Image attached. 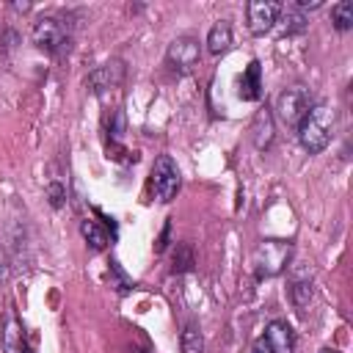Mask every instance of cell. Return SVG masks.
Returning a JSON list of instances; mask_svg holds the SVG:
<instances>
[{
    "mask_svg": "<svg viewBox=\"0 0 353 353\" xmlns=\"http://www.w3.org/2000/svg\"><path fill=\"white\" fill-rule=\"evenodd\" d=\"M279 14H281V17H279L276 22L281 25V33H284V36H295V33H303V30H306V22H309V19H306V14H303L295 3L281 6Z\"/></svg>",
    "mask_w": 353,
    "mask_h": 353,
    "instance_id": "13",
    "label": "cell"
},
{
    "mask_svg": "<svg viewBox=\"0 0 353 353\" xmlns=\"http://www.w3.org/2000/svg\"><path fill=\"white\" fill-rule=\"evenodd\" d=\"M320 353H336V350H331V347H323V350H320Z\"/></svg>",
    "mask_w": 353,
    "mask_h": 353,
    "instance_id": "26",
    "label": "cell"
},
{
    "mask_svg": "<svg viewBox=\"0 0 353 353\" xmlns=\"http://www.w3.org/2000/svg\"><path fill=\"white\" fill-rule=\"evenodd\" d=\"M334 127H336V116H334V110L328 108V105H323V102H314L312 108H309V113L298 121V143L309 152V154H320L328 143H331V138H334Z\"/></svg>",
    "mask_w": 353,
    "mask_h": 353,
    "instance_id": "1",
    "label": "cell"
},
{
    "mask_svg": "<svg viewBox=\"0 0 353 353\" xmlns=\"http://www.w3.org/2000/svg\"><path fill=\"white\" fill-rule=\"evenodd\" d=\"M279 3H273V0H251L248 6H245V25H248V30L254 33V36H265L273 25H276V19H279Z\"/></svg>",
    "mask_w": 353,
    "mask_h": 353,
    "instance_id": "7",
    "label": "cell"
},
{
    "mask_svg": "<svg viewBox=\"0 0 353 353\" xmlns=\"http://www.w3.org/2000/svg\"><path fill=\"white\" fill-rule=\"evenodd\" d=\"M47 199H50V204L58 210V207L63 204V199H66V190H63L58 182H50V185H47Z\"/></svg>",
    "mask_w": 353,
    "mask_h": 353,
    "instance_id": "21",
    "label": "cell"
},
{
    "mask_svg": "<svg viewBox=\"0 0 353 353\" xmlns=\"http://www.w3.org/2000/svg\"><path fill=\"white\" fill-rule=\"evenodd\" d=\"M240 97L248 102H256L262 97V66L259 61H251L240 77Z\"/></svg>",
    "mask_w": 353,
    "mask_h": 353,
    "instance_id": "12",
    "label": "cell"
},
{
    "mask_svg": "<svg viewBox=\"0 0 353 353\" xmlns=\"http://www.w3.org/2000/svg\"><path fill=\"white\" fill-rule=\"evenodd\" d=\"M33 44L44 52H61L66 44H69V33H66V25L58 19V17H41L36 19L33 25Z\"/></svg>",
    "mask_w": 353,
    "mask_h": 353,
    "instance_id": "5",
    "label": "cell"
},
{
    "mask_svg": "<svg viewBox=\"0 0 353 353\" xmlns=\"http://www.w3.org/2000/svg\"><path fill=\"white\" fill-rule=\"evenodd\" d=\"M8 273H11V268H8V259H6V254L0 251V281H6V279H8Z\"/></svg>",
    "mask_w": 353,
    "mask_h": 353,
    "instance_id": "24",
    "label": "cell"
},
{
    "mask_svg": "<svg viewBox=\"0 0 353 353\" xmlns=\"http://www.w3.org/2000/svg\"><path fill=\"white\" fill-rule=\"evenodd\" d=\"M232 47V25L229 19H218L207 33V50L212 55H223Z\"/></svg>",
    "mask_w": 353,
    "mask_h": 353,
    "instance_id": "14",
    "label": "cell"
},
{
    "mask_svg": "<svg viewBox=\"0 0 353 353\" xmlns=\"http://www.w3.org/2000/svg\"><path fill=\"white\" fill-rule=\"evenodd\" d=\"M312 105H314V97H312V91L306 85H290L276 99V116H279L281 124L298 127V121L309 113Z\"/></svg>",
    "mask_w": 353,
    "mask_h": 353,
    "instance_id": "3",
    "label": "cell"
},
{
    "mask_svg": "<svg viewBox=\"0 0 353 353\" xmlns=\"http://www.w3.org/2000/svg\"><path fill=\"white\" fill-rule=\"evenodd\" d=\"M168 237H171V221H165V223H163V232H160V237H157V243H154V251H157V254H160V251H165Z\"/></svg>",
    "mask_w": 353,
    "mask_h": 353,
    "instance_id": "22",
    "label": "cell"
},
{
    "mask_svg": "<svg viewBox=\"0 0 353 353\" xmlns=\"http://www.w3.org/2000/svg\"><path fill=\"white\" fill-rule=\"evenodd\" d=\"M273 110L270 108H259L254 113V121H251V141L256 149H270L273 143Z\"/></svg>",
    "mask_w": 353,
    "mask_h": 353,
    "instance_id": "11",
    "label": "cell"
},
{
    "mask_svg": "<svg viewBox=\"0 0 353 353\" xmlns=\"http://www.w3.org/2000/svg\"><path fill=\"white\" fill-rule=\"evenodd\" d=\"M0 347L3 353H28V339H25V328L19 323V317L14 312L3 314L0 323Z\"/></svg>",
    "mask_w": 353,
    "mask_h": 353,
    "instance_id": "9",
    "label": "cell"
},
{
    "mask_svg": "<svg viewBox=\"0 0 353 353\" xmlns=\"http://www.w3.org/2000/svg\"><path fill=\"white\" fill-rule=\"evenodd\" d=\"M262 342L270 353H292L295 350V331L284 320H273V323H268Z\"/></svg>",
    "mask_w": 353,
    "mask_h": 353,
    "instance_id": "10",
    "label": "cell"
},
{
    "mask_svg": "<svg viewBox=\"0 0 353 353\" xmlns=\"http://www.w3.org/2000/svg\"><path fill=\"white\" fill-rule=\"evenodd\" d=\"M331 22L336 30H350L353 28V3H347V0L336 3L331 8Z\"/></svg>",
    "mask_w": 353,
    "mask_h": 353,
    "instance_id": "17",
    "label": "cell"
},
{
    "mask_svg": "<svg viewBox=\"0 0 353 353\" xmlns=\"http://www.w3.org/2000/svg\"><path fill=\"white\" fill-rule=\"evenodd\" d=\"M124 74H127L124 61H121V58H110V61H105L102 66H97V69L88 74V85H91L94 94H102V91H108V88L121 85Z\"/></svg>",
    "mask_w": 353,
    "mask_h": 353,
    "instance_id": "8",
    "label": "cell"
},
{
    "mask_svg": "<svg viewBox=\"0 0 353 353\" xmlns=\"http://www.w3.org/2000/svg\"><path fill=\"white\" fill-rule=\"evenodd\" d=\"M290 259H292V243L290 240H262L251 256L254 276L256 279H273V276L287 270Z\"/></svg>",
    "mask_w": 353,
    "mask_h": 353,
    "instance_id": "2",
    "label": "cell"
},
{
    "mask_svg": "<svg viewBox=\"0 0 353 353\" xmlns=\"http://www.w3.org/2000/svg\"><path fill=\"white\" fill-rule=\"evenodd\" d=\"M135 353H146V350H135Z\"/></svg>",
    "mask_w": 353,
    "mask_h": 353,
    "instance_id": "27",
    "label": "cell"
},
{
    "mask_svg": "<svg viewBox=\"0 0 353 353\" xmlns=\"http://www.w3.org/2000/svg\"><path fill=\"white\" fill-rule=\"evenodd\" d=\"M254 353H270V350L265 347V342H256V347H254Z\"/></svg>",
    "mask_w": 353,
    "mask_h": 353,
    "instance_id": "25",
    "label": "cell"
},
{
    "mask_svg": "<svg viewBox=\"0 0 353 353\" xmlns=\"http://www.w3.org/2000/svg\"><path fill=\"white\" fill-rule=\"evenodd\" d=\"M121 130H124V113H121V110H116L113 124H110V135H113V141H119V138H121Z\"/></svg>",
    "mask_w": 353,
    "mask_h": 353,
    "instance_id": "23",
    "label": "cell"
},
{
    "mask_svg": "<svg viewBox=\"0 0 353 353\" xmlns=\"http://www.w3.org/2000/svg\"><path fill=\"white\" fill-rule=\"evenodd\" d=\"M199 58H201V47H199V41H196L193 36H179V39H174V41L168 44V50H165L168 66H171L174 72H179V74L193 72V66L199 63Z\"/></svg>",
    "mask_w": 353,
    "mask_h": 353,
    "instance_id": "6",
    "label": "cell"
},
{
    "mask_svg": "<svg viewBox=\"0 0 353 353\" xmlns=\"http://www.w3.org/2000/svg\"><path fill=\"white\" fill-rule=\"evenodd\" d=\"M110 279H113V284H116V290H119V292H127V290L132 287V281H130V279L121 273V268H119L116 262L110 265Z\"/></svg>",
    "mask_w": 353,
    "mask_h": 353,
    "instance_id": "20",
    "label": "cell"
},
{
    "mask_svg": "<svg viewBox=\"0 0 353 353\" xmlns=\"http://www.w3.org/2000/svg\"><path fill=\"white\" fill-rule=\"evenodd\" d=\"M179 347H182V353H204V336H201V331H199L196 323H188L182 328Z\"/></svg>",
    "mask_w": 353,
    "mask_h": 353,
    "instance_id": "16",
    "label": "cell"
},
{
    "mask_svg": "<svg viewBox=\"0 0 353 353\" xmlns=\"http://www.w3.org/2000/svg\"><path fill=\"white\" fill-rule=\"evenodd\" d=\"M80 232H83V237H85V243L94 248V251H102L105 245H108V229L105 226H99L97 221H80Z\"/></svg>",
    "mask_w": 353,
    "mask_h": 353,
    "instance_id": "15",
    "label": "cell"
},
{
    "mask_svg": "<svg viewBox=\"0 0 353 353\" xmlns=\"http://www.w3.org/2000/svg\"><path fill=\"white\" fill-rule=\"evenodd\" d=\"M171 270L174 273H188L193 270V248L188 243H179L176 251H174V259H171Z\"/></svg>",
    "mask_w": 353,
    "mask_h": 353,
    "instance_id": "18",
    "label": "cell"
},
{
    "mask_svg": "<svg viewBox=\"0 0 353 353\" xmlns=\"http://www.w3.org/2000/svg\"><path fill=\"white\" fill-rule=\"evenodd\" d=\"M149 185H152V193L157 201L168 204L176 199L179 193V185H182V176H179V168L176 163L168 157V154H160L152 165V176H149Z\"/></svg>",
    "mask_w": 353,
    "mask_h": 353,
    "instance_id": "4",
    "label": "cell"
},
{
    "mask_svg": "<svg viewBox=\"0 0 353 353\" xmlns=\"http://www.w3.org/2000/svg\"><path fill=\"white\" fill-rule=\"evenodd\" d=\"M290 295H292V303H295L298 309H303V306L312 301V281H309V279H298V281H292Z\"/></svg>",
    "mask_w": 353,
    "mask_h": 353,
    "instance_id": "19",
    "label": "cell"
}]
</instances>
